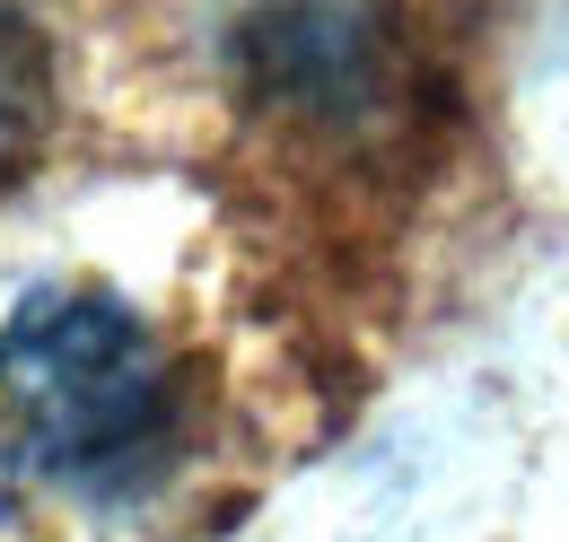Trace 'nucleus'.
Masks as SVG:
<instances>
[{
	"instance_id": "f257e3e1",
	"label": "nucleus",
	"mask_w": 569,
	"mask_h": 542,
	"mask_svg": "<svg viewBox=\"0 0 569 542\" xmlns=\"http://www.w3.org/2000/svg\"><path fill=\"white\" fill-rule=\"evenodd\" d=\"M184 455V377L106 289H27L0 315V464L62 499H141Z\"/></svg>"
},
{
	"instance_id": "7ed1b4c3",
	"label": "nucleus",
	"mask_w": 569,
	"mask_h": 542,
	"mask_svg": "<svg viewBox=\"0 0 569 542\" xmlns=\"http://www.w3.org/2000/svg\"><path fill=\"white\" fill-rule=\"evenodd\" d=\"M44 114H53V79H44V44L36 27L0 0V184L36 158L44 140Z\"/></svg>"
},
{
	"instance_id": "f03ea898",
	"label": "nucleus",
	"mask_w": 569,
	"mask_h": 542,
	"mask_svg": "<svg viewBox=\"0 0 569 542\" xmlns=\"http://www.w3.org/2000/svg\"><path fill=\"white\" fill-rule=\"evenodd\" d=\"M246 79L281 123L359 140L386 123L403 53L377 0H263L246 18Z\"/></svg>"
}]
</instances>
